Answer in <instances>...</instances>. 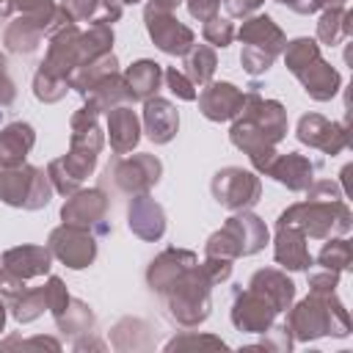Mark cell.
I'll list each match as a JSON object with an SVG mask.
<instances>
[{
	"instance_id": "obj_1",
	"label": "cell",
	"mask_w": 353,
	"mask_h": 353,
	"mask_svg": "<svg viewBox=\"0 0 353 353\" xmlns=\"http://www.w3.org/2000/svg\"><path fill=\"white\" fill-rule=\"evenodd\" d=\"M232 143L243 149L256 171H268L276 157V143L287 132V113L276 99H262L256 91L245 94L243 110L234 116Z\"/></svg>"
},
{
	"instance_id": "obj_2",
	"label": "cell",
	"mask_w": 353,
	"mask_h": 353,
	"mask_svg": "<svg viewBox=\"0 0 353 353\" xmlns=\"http://www.w3.org/2000/svg\"><path fill=\"white\" fill-rule=\"evenodd\" d=\"M287 328L290 336H295L298 342H309L325 334L334 336H345L350 323H347V312L339 301H334V292L323 295V292H309V298H303L287 317Z\"/></svg>"
},
{
	"instance_id": "obj_3",
	"label": "cell",
	"mask_w": 353,
	"mask_h": 353,
	"mask_svg": "<svg viewBox=\"0 0 353 353\" xmlns=\"http://www.w3.org/2000/svg\"><path fill=\"white\" fill-rule=\"evenodd\" d=\"M210 287L212 281L207 279V273L201 270V265L196 262L193 268H188L168 290H165V298H168V314L185 325V328H193L199 323L207 320L210 314Z\"/></svg>"
},
{
	"instance_id": "obj_4",
	"label": "cell",
	"mask_w": 353,
	"mask_h": 353,
	"mask_svg": "<svg viewBox=\"0 0 353 353\" xmlns=\"http://www.w3.org/2000/svg\"><path fill=\"white\" fill-rule=\"evenodd\" d=\"M279 226H295L309 237H331V234H345L350 229V212L339 199L334 201L306 199L303 204H292L290 210H284Z\"/></svg>"
},
{
	"instance_id": "obj_5",
	"label": "cell",
	"mask_w": 353,
	"mask_h": 353,
	"mask_svg": "<svg viewBox=\"0 0 353 353\" xmlns=\"http://www.w3.org/2000/svg\"><path fill=\"white\" fill-rule=\"evenodd\" d=\"M240 41L245 44L240 52L243 69L248 74H262L273 66V58L284 50V33L279 30V25L268 17V14H256L251 19L243 22L240 28Z\"/></svg>"
},
{
	"instance_id": "obj_6",
	"label": "cell",
	"mask_w": 353,
	"mask_h": 353,
	"mask_svg": "<svg viewBox=\"0 0 353 353\" xmlns=\"http://www.w3.org/2000/svg\"><path fill=\"white\" fill-rule=\"evenodd\" d=\"M265 243H268V226L256 215L240 212V215H232L221 226V232H215L207 240V256L237 259V256L256 254Z\"/></svg>"
},
{
	"instance_id": "obj_7",
	"label": "cell",
	"mask_w": 353,
	"mask_h": 353,
	"mask_svg": "<svg viewBox=\"0 0 353 353\" xmlns=\"http://www.w3.org/2000/svg\"><path fill=\"white\" fill-rule=\"evenodd\" d=\"M52 196L50 176L33 165H17V168H3L0 174V199L11 207H25V210H39L47 207Z\"/></svg>"
},
{
	"instance_id": "obj_8",
	"label": "cell",
	"mask_w": 353,
	"mask_h": 353,
	"mask_svg": "<svg viewBox=\"0 0 353 353\" xmlns=\"http://www.w3.org/2000/svg\"><path fill=\"white\" fill-rule=\"evenodd\" d=\"M146 30L152 36V41L168 52V55H185L193 47V30L185 28L176 17L174 8L163 0H149L146 6Z\"/></svg>"
},
{
	"instance_id": "obj_9",
	"label": "cell",
	"mask_w": 353,
	"mask_h": 353,
	"mask_svg": "<svg viewBox=\"0 0 353 353\" xmlns=\"http://www.w3.org/2000/svg\"><path fill=\"white\" fill-rule=\"evenodd\" d=\"M47 248L72 270L88 268L97 256V240H94L91 229H83L74 223H63V226L52 229Z\"/></svg>"
},
{
	"instance_id": "obj_10",
	"label": "cell",
	"mask_w": 353,
	"mask_h": 353,
	"mask_svg": "<svg viewBox=\"0 0 353 353\" xmlns=\"http://www.w3.org/2000/svg\"><path fill=\"white\" fill-rule=\"evenodd\" d=\"M259 193H262L259 176L251 174V171L234 168V165L218 171L215 179H212V196H215L223 207L237 210V212L245 210V207H251V204H256Z\"/></svg>"
},
{
	"instance_id": "obj_11",
	"label": "cell",
	"mask_w": 353,
	"mask_h": 353,
	"mask_svg": "<svg viewBox=\"0 0 353 353\" xmlns=\"http://www.w3.org/2000/svg\"><path fill=\"white\" fill-rule=\"evenodd\" d=\"M160 160L154 154H132V157H124L119 154V160L113 163V168H108V174H113L116 185L127 193H146L152 185H157L160 179Z\"/></svg>"
},
{
	"instance_id": "obj_12",
	"label": "cell",
	"mask_w": 353,
	"mask_h": 353,
	"mask_svg": "<svg viewBox=\"0 0 353 353\" xmlns=\"http://www.w3.org/2000/svg\"><path fill=\"white\" fill-rule=\"evenodd\" d=\"M105 210H108V199L102 190H97V188L74 190V193H69L66 204L61 207V218H63V223H74L83 229L97 226L99 232H108Z\"/></svg>"
},
{
	"instance_id": "obj_13",
	"label": "cell",
	"mask_w": 353,
	"mask_h": 353,
	"mask_svg": "<svg viewBox=\"0 0 353 353\" xmlns=\"http://www.w3.org/2000/svg\"><path fill=\"white\" fill-rule=\"evenodd\" d=\"M199 97V108L210 121H229L243 110L245 94L232 85V83H207L201 88Z\"/></svg>"
},
{
	"instance_id": "obj_14",
	"label": "cell",
	"mask_w": 353,
	"mask_h": 353,
	"mask_svg": "<svg viewBox=\"0 0 353 353\" xmlns=\"http://www.w3.org/2000/svg\"><path fill=\"white\" fill-rule=\"evenodd\" d=\"M273 317H276V309L254 290L240 292L234 301V309H232L234 328L248 331V334H268V328L273 325Z\"/></svg>"
},
{
	"instance_id": "obj_15",
	"label": "cell",
	"mask_w": 353,
	"mask_h": 353,
	"mask_svg": "<svg viewBox=\"0 0 353 353\" xmlns=\"http://www.w3.org/2000/svg\"><path fill=\"white\" fill-rule=\"evenodd\" d=\"M196 265V254L193 251H182V248H165L146 270V281L154 292L165 295V290L188 270Z\"/></svg>"
},
{
	"instance_id": "obj_16",
	"label": "cell",
	"mask_w": 353,
	"mask_h": 353,
	"mask_svg": "<svg viewBox=\"0 0 353 353\" xmlns=\"http://www.w3.org/2000/svg\"><path fill=\"white\" fill-rule=\"evenodd\" d=\"M298 138H301L303 143L314 146V149L328 152V154H334V152H339V149L347 146V132H345V127L331 124V121H325V119L317 116V113H309V116H303V119L298 121Z\"/></svg>"
},
{
	"instance_id": "obj_17",
	"label": "cell",
	"mask_w": 353,
	"mask_h": 353,
	"mask_svg": "<svg viewBox=\"0 0 353 353\" xmlns=\"http://www.w3.org/2000/svg\"><path fill=\"white\" fill-rule=\"evenodd\" d=\"M50 248L44 245H17L3 254V268L17 279H36L50 270Z\"/></svg>"
},
{
	"instance_id": "obj_18",
	"label": "cell",
	"mask_w": 353,
	"mask_h": 353,
	"mask_svg": "<svg viewBox=\"0 0 353 353\" xmlns=\"http://www.w3.org/2000/svg\"><path fill=\"white\" fill-rule=\"evenodd\" d=\"M130 229L141 237V240H160L163 232H165V215H163V207L146 196V193H138L130 204Z\"/></svg>"
},
{
	"instance_id": "obj_19",
	"label": "cell",
	"mask_w": 353,
	"mask_h": 353,
	"mask_svg": "<svg viewBox=\"0 0 353 353\" xmlns=\"http://www.w3.org/2000/svg\"><path fill=\"white\" fill-rule=\"evenodd\" d=\"M143 124H146V135L154 143H168L176 135L179 116L168 99H160L154 94V97L143 99Z\"/></svg>"
},
{
	"instance_id": "obj_20",
	"label": "cell",
	"mask_w": 353,
	"mask_h": 353,
	"mask_svg": "<svg viewBox=\"0 0 353 353\" xmlns=\"http://www.w3.org/2000/svg\"><path fill=\"white\" fill-rule=\"evenodd\" d=\"M248 290L259 292V295L276 309V314H279V312H287L290 303H292V298H295V284H292L284 273H279V270H273V268L256 270V273L251 276V281H248Z\"/></svg>"
},
{
	"instance_id": "obj_21",
	"label": "cell",
	"mask_w": 353,
	"mask_h": 353,
	"mask_svg": "<svg viewBox=\"0 0 353 353\" xmlns=\"http://www.w3.org/2000/svg\"><path fill=\"white\" fill-rule=\"evenodd\" d=\"M36 143V132L25 121H14L0 130V165L3 168H17L25 163L28 152Z\"/></svg>"
},
{
	"instance_id": "obj_22",
	"label": "cell",
	"mask_w": 353,
	"mask_h": 353,
	"mask_svg": "<svg viewBox=\"0 0 353 353\" xmlns=\"http://www.w3.org/2000/svg\"><path fill=\"white\" fill-rule=\"evenodd\" d=\"M276 262L287 270H306L312 254L306 248V234L295 226H279L276 232Z\"/></svg>"
},
{
	"instance_id": "obj_23",
	"label": "cell",
	"mask_w": 353,
	"mask_h": 353,
	"mask_svg": "<svg viewBox=\"0 0 353 353\" xmlns=\"http://www.w3.org/2000/svg\"><path fill=\"white\" fill-rule=\"evenodd\" d=\"M265 174H270L276 182L287 185L290 190H309L314 165H312L306 157L290 152V154H276L273 163H270V168H268Z\"/></svg>"
},
{
	"instance_id": "obj_24",
	"label": "cell",
	"mask_w": 353,
	"mask_h": 353,
	"mask_svg": "<svg viewBox=\"0 0 353 353\" xmlns=\"http://www.w3.org/2000/svg\"><path fill=\"white\" fill-rule=\"evenodd\" d=\"M108 132H110V149H113L116 154L132 152V146H135L138 138H141L135 110L127 108V105L110 108V110H108Z\"/></svg>"
},
{
	"instance_id": "obj_25",
	"label": "cell",
	"mask_w": 353,
	"mask_h": 353,
	"mask_svg": "<svg viewBox=\"0 0 353 353\" xmlns=\"http://www.w3.org/2000/svg\"><path fill=\"white\" fill-rule=\"evenodd\" d=\"M301 83H303V88H306V94L312 97V99H331L334 94H336V88H339V72L336 69H331L325 61H320V58H314L312 63H306L298 74H295Z\"/></svg>"
},
{
	"instance_id": "obj_26",
	"label": "cell",
	"mask_w": 353,
	"mask_h": 353,
	"mask_svg": "<svg viewBox=\"0 0 353 353\" xmlns=\"http://www.w3.org/2000/svg\"><path fill=\"white\" fill-rule=\"evenodd\" d=\"M85 108L91 113H99V110H110L121 102H130V91H127V83L124 77H119V72L108 74L105 80H99L94 88H88L85 94Z\"/></svg>"
},
{
	"instance_id": "obj_27",
	"label": "cell",
	"mask_w": 353,
	"mask_h": 353,
	"mask_svg": "<svg viewBox=\"0 0 353 353\" xmlns=\"http://www.w3.org/2000/svg\"><path fill=\"white\" fill-rule=\"evenodd\" d=\"M163 80V69L154 61H138L124 72V83L130 91V99H149L152 94H157Z\"/></svg>"
},
{
	"instance_id": "obj_28",
	"label": "cell",
	"mask_w": 353,
	"mask_h": 353,
	"mask_svg": "<svg viewBox=\"0 0 353 353\" xmlns=\"http://www.w3.org/2000/svg\"><path fill=\"white\" fill-rule=\"evenodd\" d=\"M182 66H185L182 72L190 77V83L199 85V88H204V85L212 80L218 61H215V52H212L207 44H199V47H190V50L185 52V63H182Z\"/></svg>"
},
{
	"instance_id": "obj_29",
	"label": "cell",
	"mask_w": 353,
	"mask_h": 353,
	"mask_svg": "<svg viewBox=\"0 0 353 353\" xmlns=\"http://www.w3.org/2000/svg\"><path fill=\"white\" fill-rule=\"evenodd\" d=\"M55 323H58V328L66 331V334H85V331L94 325V314H91V309H88L83 301H72V298H69L66 309L55 317Z\"/></svg>"
},
{
	"instance_id": "obj_30",
	"label": "cell",
	"mask_w": 353,
	"mask_h": 353,
	"mask_svg": "<svg viewBox=\"0 0 353 353\" xmlns=\"http://www.w3.org/2000/svg\"><path fill=\"white\" fill-rule=\"evenodd\" d=\"M347 33H350V14L342 6L339 8H325V14L320 17V25H317V36L325 44H336Z\"/></svg>"
},
{
	"instance_id": "obj_31",
	"label": "cell",
	"mask_w": 353,
	"mask_h": 353,
	"mask_svg": "<svg viewBox=\"0 0 353 353\" xmlns=\"http://www.w3.org/2000/svg\"><path fill=\"white\" fill-rule=\"evenodd\" d=\"M14 309V317L19 320V323H30V320H36L44 309H47V295H44V287H36V290H25L19 298H17V303L11 306Z\"/></svg>"
},
{
	"instance_id": "obj_32",
	"label": "cell",
	"mask_w": 353,
	"mask_h": 353,
	"mask_svg": "<svg viewBox=\"0 0 353 353\" xmlns=\"http://www.w3.org/2000/svg\"><path fill=\"white\" fill-rule=\"evenodd\" d=\"M320 265L325 270H347L350 268V259H353V251H350V243L347 240H328L320 251Z\"/></svg>"
},
{
	"instance_id": "obj_33",
	"label": "cell",
	"mask_w": 353,
	"mask_h": 353,
	"mask_svg": "<svg viewBox=\"0 0 353 353\" xmlns=\"http://www.w3.org/2000/svg\"><path fill=\"white\" fill-rule=\"evenodd\" d=\"M204 39L210 41V44H215V47H226V44H232V39H234V25L229 22V19H223V17H210L207 22H204Z\"/></svg>"
},
{
	"instance_id": "obj_34",
	"label": "cell",
	"mask_w": 353,
	"mask_h": 353,
	"mask_svg": "<svg viewBox=\"0 0 353 353\" xmlns=\"http://www.w3.org/2000/svg\"><path fill=\"white\" fill-rule=\"evenodd\" d=\"M69 83L63 80H55V77H47L41 72H36V80H33V94L41 99V102H58L63 94H66Z\"/></svg>"
},
{
	"instance_id": "obj_35",
	"label": "cell",
	"mask_w": 353,
	"mask_h": 353,
	"mask_svg": "<svg viewBox=\"0 0 353 353\" xmlns=\"http://www.w3.org/2000/svg\"><path fill=\"white\" fill-rule=\"evenodd\" d=\"M44 295H47V309L52 312V317H58V314L66 309V303H69V292H66L63 281L55 279V276L44 284Z\"/></svg>"
},
{
	"instance_id": "obj_36",
	"label": "cell",
	"mask_w": 353,
	"mask_h": 353,
	"mask_svg": "<svg viewBox=\"0 0 353 353\" xmlns=\"http://www.w3.org/2000/svg\"><path fill=\"white\" fill-rule=\"evenodd\" d=\"M165 80H168V88L179 97V99H196V85L190 83V77L182 72V69H176V66H171V69H165Z\"/></svg>"
},
{
	"instance_id": "obj_37",
	"label": "cell",
	"mask_w": 353,
	"mask_h": 353,
	"mask_svg": "<svg viewBox=\"0 0 353 353\" xmlns=\"http://www.w3.org/2000/svg\"><path fill=\"white\" fill-rule=\"evenodd\" d=\"M22 292H25V281L17 279V276H11V273L3 268V259H0V301L8 303V306H14Z\"/></svg>"
},
{
	"instance_id": "obj_38",
	"label": "cell",
	"mask_w": 353,
	"mask_h": 353,
	"mask_svg": "<svg viewBox=\"0 0 353 353\" xmlns=\"http://www.w3.org/2000/svg\"><path fill=\"white\" fill-rule=\"evenodd\" d=\"M179 347H226L221 339L215 336H196V334H185V336H176L165 345V350H179Z\"/></svg>"
},
{
	"instance_id": "obj_39",
	"label": "cell",
	"mask_w": 353,
	"mask_h": 353,
	"mask_svg": "<svg viewBox=\"0 0 353 353\" xmlns=\"http://www.w3.org/2000/svg\"><path fill=\"white\" fill-rule=\"evenodd\" d=\"M99 0H63L61 8L69 14L72 22H83V19H91L94 11H97Z\"/></svg>"
},
{
	"instance_id": "obj_40",
	"label": "cell",
	"mask_w": 353,
	"mask_h": 353,
	"mask_svg": "<svg viewBox=\"0 0 353 353\" xmlns=\"http://www.w3.org/2000/svg\"><path fill=\"white\" fill-rule=\"evenodd\" d=\"M119 17H121V6H119V0H99V6H97V11H94L91 22L108 25V22H116Z\"/></svg>"
},
{
	"instance_id": "obj_41",
	"label": "cell",
	"mask_w": 353,
	"mask_h": 353,
	"mask_svg": "<svg viewBox=\"0 0 353 353\" xmlns=\"http://www.w3.org/2000/svg\"><path fill=\"white\" fill-rule=\"evenodd\" d=\"M309 287H312V292H323V295L334 292L336 290V270H325V273L309 276Z\"/></svg>"
},
{
	"instance_id": "obj_42",
	"label": "cell",
	"mask_w": 353,
	"mask_h": 353,
	"mask_svg": "<svg viewBox=\"0 0 353 353\" xmlns=\"http://www.w3.org/2000/svg\"><path fill=\"white\" fill-rule=\"evenodd\" d=\"M345 0H292V11L298 14H314L317 8H339Z\"/></svg>"
},
{
	"instance_id": "obj_43",
	"label": "cell",
	"mask_w": 353,
	"mask_h": 353,
	"mask_svg": "<svg viewBox=\"0 0 353 353\" xmlns=\"http://www.w3.org/2000/svg\"><path fill=\"white\" fill-rule=\"evenodd\" d=\"M218 6H221V0H188L190 14L196 19H201V22H207L210 17H215L218 14Z\"/></svg>"
},
{
	"instance_id": "obj_44",
	"label": "cell",
	"mask_w": 353,
	"mask_h": 353,
	"mask_svg": "<svg viewBox=\"0 0 353 353\" xmlns=\"http://www.w3.org/2000/svg\"><path fill=\"white\" fill-rule=\"evenodd\" d=\"M14 97H17V91H14V83H11V77H8V69H6V58L0 55V105H11V102H14Z\"/></svg>"
},
{
	"instance_id": "obj_45",
	"label": "cell",
	"mask_w": 353,
	"mask_h": 353,
	"mask_svg": "<svg viewBox=\"0 0 353 353\" xmlns=\"http://www.w3.org/2000/svg\"><path fill=\"white\" fill-rule=\"evenodd\" d=\"M11 345H19L22 350H25V347H50V350H58V347H61L55 339H44V336H36V339H28V342H25V339L19 342L17 336H11V339H6V342L0 345V350H6V347H11Z\"/></svg>"
},
{
	"instance_id": "obj_46",
	"label": "cell",
	"mask_w": 353,
	"mask_h": 353,
	"mask_svg": "<svg viewBox=\"0 0 353 353\" xmlns=\"http://www.w3.org/2000/svg\"><path fill=\"white\" fill-rule=\"evenodd\" d=\"M223 3L232 17H248L262 6V0H223Z\"/></svg>"
},
{
	"instance_id": "obj_47",
	"label": "cell",
	"mask_w": 353,
	"mask_h": 353,
	"mask_svg": "<svg viewBox=\"0 0 353 353\" xmlns=\"http://www.w3.org/2000/svg\"><path fill=\"white\" fill-rule=\"evenodd\" d=\"M312 199H320V201H334V199H342L339 193H336V185H331V182H317L314 188H312V193H309Z\"/></svg>"
},
{
	"instance_id": "obj_48",
	"label": "cell",
	"mask_w": 353,
	"mask_h": 353,
	"mask_svg": "<svg viewBox=\"0 0 353 353\" xmlns=\"http://www.w3.org/2000/svg\"><path fill=\"white\" fill-rule=\"evenodd\" d=\"M3 325H6V303L0 301V331H3Z\"/></svg>"
},
{
	"instance_id": "obj_49",
	"label": "cell",
	"mask_w": 353,
	"mask_h": 353,
	"mask_svg": "<svg viewBox=\"0 0 353 353\" xmlns=\"http://www.w3.org/2000/svg\"><path fill=\"white\" fill-rule=\"evenodd\" d=\"M163 3H168V6H171V8H176V6H179V3H182V0H163Z\"/></svg>"
},
{
	"instance_id": "obj_50",
	"label": "cell",
	"mask_w": 353,
	"mask_h": 353,
	"mask_svg": "<svg viewBox=\"0 0 353 353\" xmlns=\"http://www.w3.org/2000/svg\"><path fill=\"white\" fill-rule=\"evenodd\" d=\"M276 3H287V6H292V0H276Z\"/></svg>"
},
{
	"instance_id": "obj_51",
	"label": "cell",
	"mask_w": 353,
	"mask_h": 353,
	"mask_svg": "<svg viewBox=\"0 0 353 353\" xmlns=\"http://www.w3.org/2000/svg\"><path fill=\"white\" fill-rule=\"evenodd\" d=\"M119 3H138V0H119Z\"/></svg>"
}]
</instances>
